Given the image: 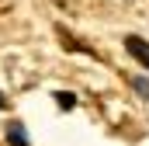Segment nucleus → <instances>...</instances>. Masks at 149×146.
<instances>
[{
  "mask_svg": "<svg viewBox=\"0 0 149 146\" xmlns=\"http://www.w3.org/2000/svg\"><path fill=\"white\" fill-rule=\"evenodd\" d=\"M125 49L132 52V59H139V63H142V66L149 70V42H146V38L128 35V38H125Z\"/></svg>",
  "mask_w": 149,
  "mask_h": 146,
  "instance_id": "f257e3e1",
  "label": "nucleus"
},
{
  "mask_svg": "<svg viewBox=\"0 0 149 146\" xmlns=\"http://www.w3.org/2000/svg\"><path fill=\"white\" fill-rule=\"evenodd\" d=\"M7 143L10 146H28V132H24L21 122H10V125H7Z\"/></svg>",
  "mask_w": 149,
  "mask_h": 146,
  "instance_id": "f03ea898",
  "label": "nucleus"
},
{
  "mask_svg": "<svg viewBox=\"0 0 149 146\" xmlns=\"http://www.w3.org/2000/svg\"><path fill=\"white\" fill-rule=\"evenodd\" d=\"M52 98H56V105H59V108H63V111L76 108V98H73V94H70V91H56Z\"/></svg>",
  "mask_w": 149,
  "mask_h": 146,
  "instance_id": "7ed1b4c3",
  "label": "nucleus"
},
{
  "mask_svg": "<svg viewBox=\"0 0 149 146\" xmlns=\"http://www.w3.org/2000/svg\"><path fill=\"white\" fill-rule=\"evenodd\" d=\"M132 87H135L142 98H149V80H146V77H132Z\"/></svg>",
  "mask_w": 149,
  "mask_h": 146,
  "instance_id": "20e7f679",
  "label": "nucleus"
}]
</instances>
